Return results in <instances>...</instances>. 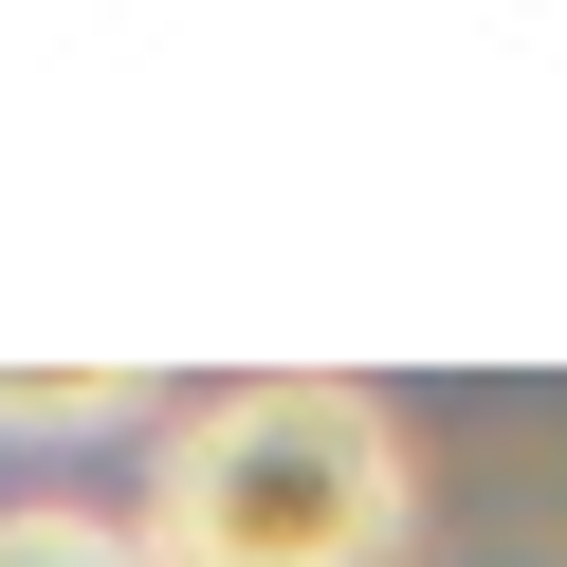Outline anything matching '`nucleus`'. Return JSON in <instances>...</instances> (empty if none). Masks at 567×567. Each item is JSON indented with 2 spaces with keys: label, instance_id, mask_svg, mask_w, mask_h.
<instances>
[{
  "label": "nucleus",
  "instance_id": "1",
  "mask_svg": "<svg viewBox=\"0 0 567 567\" xmlns=\"http://www.w3.org/2000/svg\"><path fill=\"white\" fill-rule=\"evenodd\" d=\"M147 567H403L421 549V440L367 384H202L147 440Z\"/></svg>",
  "mask_w": 567,
  "mask_h": 567
},
{
  "label": "nucleus",
  "instance_id": "2",
  "mask_svg": "<svg viewBox=\"0 0 567 567\" xmlns=\"http://www.w3.org/2000/svg\"><path fill=\"white\" fill-rule=\"evenodd\" d=\"M111 421H147V367H38V384H0V440H111Z\"/></svg>",
  "mask_w": 567,
  "mask_h": 567
},
{
  "label": "nucleus",
  "instance_id": "3",
  "mask_svg": "<svg viewBox=\"0 0 567 567\" xmlns=\"http://www.w3.org/2000/svg\"><path fill=\"white\" fill-rule=\"evenodd\" d=\"M0 567H147V530H111V513H55V494H19V513H0Z\"/></svg>",
  "mask_w": 567,
  "mask_h": 567
}]
</instances>
